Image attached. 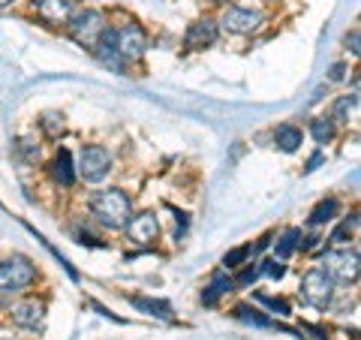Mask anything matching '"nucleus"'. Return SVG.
<instances>
[{
    "label": "nucleus",
    "mask_w": 361,
    "mask_h": 340,
    "mask_svg": "<svg viewBox=\"0 0 361 340\" xmlns=\"http://www.w3.org/2000/svg\"><path fill=\"white\" fill-rule=\"evenodd\" d=\"M90 214L106 226V229H123L133 214V202L123 190H99L90 199Z\"/></svg>",
    "instance_id": "f257e3e1"
},
{
    "label": "nucleus",
    "mask_w": 361,
    "mask_h": 340,
    "mask_svg": "<svg viewBox=\"0 0 361 340\" xmlns=\"http://www.w3.org/2000/svg\"><path fill=\"white\" fill-rule=\"evenodd\" d=\"M33 277H37V265L30 262L27 256H9L4 265H0V292H21L25 286H30Z\"/></svg>",
    "instance_id": "f03ea898"
},
{
    "label": "nucleus",
    "mask_w": 361,
    "mask_h": 340,
    "mask_svg": "<svg viewBox=\"0 0 361 340\" xmlns=\"http://www.w3.org/2000/svg\"><path fill=\"white\" fill-rule=\"evenodd\" d=\"M103 30H106V18L99 9H85V13L70 16V37L78 45H85V49H94L99 37H103Z\"/></svg>",
    "instance_id": "7ed1b4c3"
},
{
    "label": "nucleus",
    "mask_w": 361,
    "mask_h": 340,
    "mask_svg": "<svg viewBox=\"0 0 361 340\" xmlns=\"http://www.w3.org/2000/svg\"><path fill=\"white\" fill-rule=\"evenodd\" d=\"M301 296L307 304H313V308H329L331 296H334V280L325 274L322 268H310L301 280Z\"/></svg>",
    "instance_id": "20e7f679"
},
{
    "label": "nucleus",
    "mask_w": 361,
    "mask_h": 340,
    "mask_svg": "<svg viewBox=\"0 0 361 340\" xmlns=\"http://www.w3.org/2000/svg\"><path fill=\"white\" fill-rule=\"evenodd\" d=\"M322 271L337 283H355L358 280V250H331L322 259Z\"/></svg>",
    "instance_id": "39448f33"
},
{
    "label": "nucleus",
    "mask_w": 361,
    "mask_h": 340,
    "mask_svg": "<svg viewBox=\"0 0 361 340\" xmlns=\"http://www.w3.org/2000/svg\"><path fill=\"white\" fill-rule=\"evenodd\" d=\"M111 169V154L103 148V145H87L82 151V160H78V172H82L85 181H103Z\"/></svg>",
    "instance_id": "423d86ee"
},
{
    "label": "nucleus",
    "mask_w": 361,
    "mask_h": 340,
    "mask_svg": "<svg viewBox=\"0 0 361 340\" xmlns=\"http://www.w3.org/2000/svg\"><path fill=\"white\" fill-rule=\"evenodd\" d=\"M262 21H265V16L259 13V9H238V6H232V9H226L223 13V18H220V25H223V30H229V33H253V30H259L262 28Z\"/></svg>",
    "instance_id": "0eeeda50"
},
{
    "label": "nucleus",
    "mask_w": 361,
    "mask_h": 340,
    "mask_svg": "<svg viewBox=\"0 0 361 340\" xmlns=\"http://www.w3.org/2000/svg\"><path fill=\"white\" fill-rule=\"evenodd\" d=\"M115 49L123 61H139L145 54V30L139 25H127L115 30Z\"/></svg>",
    "instance_id": "6e6552de"
},
{
    "label": "nucleus",
    "mask_w": 361,
    "mask_h": 340,
    "mask_svg": "<svg viewBox=\"0 0 361 340\" xmlns=\"http://www.w3.org/2000/svg\"><path fill=\"white\" fill-rule=\"evenodd\" d=\"M123 229H127L133 244H151V241H157V235H160V223H157L151 211H145L139 217H130Z\"/></svg>",
    "instance_id": "1a4fd4ad"
},
{
    "label": "nucleus",
    "mask_w": 361,
    "mask_h": 340,
    "mask_svg": "<svg viewBox=\"0 0 361 340\" xmlns=\"http://www.w3.org/2000/svg\"><path fill=\"white\" fill-rule=\"evenodd\" d=\"M42 316H45V301H37V298L21 301L13 308V322L21 328H37L42 322Z\"/></svg>",
    "instance_id": "9d476101"
},
{
    "label": "nucleus",
    "mask_w": 361,
    "mask_h": 340,
    "mask_svg": "<svg viewBox=\"0 0 361 340\" xmlns=\"http://www.w3.org/2000/svg\"><path fill=\"white\" fill-rule=\"evenodd\" d=\"M75 13V0H39V16L51 25H63Z\"/></svg>",
    "instance_id": "9b49d317"
},
{
    "label": "nucleus",
    "mask_w": 361,
    "mask_h": 340,
    "mask_svg": "<svg viewBox=\"0 0 361 340\" xmlns=\"http://www.w3.org/2000/svg\"><path fill=\"white\" fill-rule=\"evenodd\" d=\"M214 40H217V25L214 21H196L193 28L187 30V49H208V45H214Z\"/></svg>",
    "instance_id": "f8f14e48"
},
{
    "label": "nucleus",
    "mask_w": 361,
    "mask_h": 340,
    "mask_svg": "<svg viewBox=\"0 0 361 340\" xmlns=\"http://www.w3.org/2000/svg\"><path fill=\"white\" fill-rule=\"evenodd\" d=\"M54 181H61L63 187H70L75 181V172H73V157L70 151H61L58 157H54Z\"/></svg>",
    "instance_id": "ddd939ff"
},
{
    "label": "nucleus",
    "mask_w": 361,
    "mask_h": 340,
    "mask_svg": "<svg viewBox=\"0 0 361 340\" xmlns=\"http://www.w3.org/2000/svg\"><path fill=\"white\" fill-rule=\"evenodd\" d=\"M337 208H341V202H337V199H325V202H319V205L313 208V214H310V223H313V226L331 223V220L337 217Z\"/></svg>",
    "instance_id": "4468645a"
},
{
    "label": "nucleus",
    "mask_w": 361,
    "mask_h": 340,
    "mask_svg": "<svg viewBox=\"0 0 361 340\" xmlns=\"http://www.w3.org/2000/svg\"><path fill=\"white\" fill-rule=\"evenodd\" d=\"M301 139H304V133L298 127H280L277 130V145H280V151H286V154L298 151Z\"/></svg>",
    "instance_id": "2eb2a0df"
},
{
    "label": "nucleus",
    "mask_w": 361,
    "mask_h": 340,
    "mask_svg": "<svg viewBox=\"0 0 361 340\" xmlns=\"http://www.w3.org/2000/svg\"><path fill=\"white\" fill-rule=\"evenodd\" d=\"M355 109H358V97L353 94V97H341L334 103V115H331V121H337V123H349V118L355 115Z\"/></svg>",
    "instance_id": "dca6fc26"
},
{
    "label": "nucleus",
    "mask_w": 361,
    "mask_h": 340,
    "mask_svg": "<svg viewBox=\"0 0 361 340\" xmlns=\"http://www.w3.org/2000/svg\"><path fill=\"white\" fill-rule=\"evenodd\" d=\"M133 308H139V310L151 313V316H163V320L172 316V308H169L166 301H154V298H133Z\"/></svg>",
    "instance_id": "f3484780"
},
{
    "label": "nucleus",
    "mask_w": 361,
    "mask_h": 340,
    "mask_svg": "<svg viewBox=\"0 0 361 340\" xmlns=\"http://www.w3.org/2000/svg\"><path fill=\"white\" fill-rule=\"evenodd\" d=\"M298 244H301V229H286L283 235H280V241H277V256H280V259L292 256Z\"/></svg>",
    "instance_id": "a211bd4d"
},
{
    "label": "nucleus",
    "mask_w": 361,
    "mask_h": 340,
    "mask_svg": "<svg viewBox=\"0 0 361 340\" xmlns=\"http://www.w3.org/2000/svg\"><path fill=\"white\" fill-rule=\"evenodd\" d=\"M310 133H313V139L319 142V145H329V142L334 139V121H331V118H329V121H325V118L313 121V123H310Z\"/></svg>",
    "instance_id": "6ab92c4d"
},
{
    "label": "nucleus",
    "mask_w": 361,
    "mask_h": 340,
    "mask_svg": "<svg viewBox=\"0 0 361 340\" xmlns=\"http://www.w3.org/2000/svg\"><path fill=\"white\" fill-rule=\"evenodd\" d=\"M226 292H232V280L217 277V280H214L211 286H208V292H205V296H202V301H205L208 308H211V304H217V298H220V296H226Z\"/></svg>",
    "instance_id": "aec40b11"
},
{
    "label": "nucleus",
    "mask_w": 361,
    "mask_h": 340,
    "mask_svg": "<svg viewBox=\"0 0 361 340\" xmlns=\"http://www.w3.org/2000/svg\"><path fill=\"white\" fill-rule=\"evenodd\" d=\"M39 123H42V130L49 133L51 139H58V135L63 133V115H61V111H45Z\"/></svg>",
    "instance_id": "412c9836"
},
{
    "label": "nucleus",
    "mask_w": 361,
    "mask_h": 340,
    "mask_svg": "<svg viewBox=\"0 0 361 340\" xmlns=\"http://www.w3.org/2000/svg\"><path fill=\"white\" fill-rule=\"evenodd\" d=\"M355 229H358V220H355V217H353V220H343V223L331 232V244H343L346 238H353V235H355Z\"/></svg>",
    "instance_id": "4be33fe9"
},
{
    "label": "nucleus",
    "mask_w": 361,
    "mask_h": 340,
    "mask_svg": "<svg viewBox=\"0 0 361 340\" xmlns=\"http://www.w3.org/2000/svg\"><path fill=\"white\" fill-rule=\"evenodd\" d=\"M250 253H253V247H250V244H244V247H235V250H229V253H226L223 265H226V268H238V265H241V262H244V259L250 256Z\"/></svg>",
    "instance_id": "5701e85b"
},
{
    "label": "nucleus",
    "mask_w": 361,
    "mask_h": 340,
    "mask_svg": "<svg viewBox=\"0 0 361 340\" xmlns=\"http://www.w3.org/2000/svg\"><path fill=\"white\" fill-rule=\"evenodd\" d=\"M18 151L27 157V160H39V145H33V139H21L18 142Z\"/></svg>",
    "instance_id": "b1692460"
},
{
    "label": "nucleus",
    "mask_w": 361,
    "mask_h": 340,
    "mask_svg": "<svg viewBox=\"0 0 361 340\" xmlns=\"http://www.w3.org/2000/svg\"><path fill=\"white\" fill-rule=\"evenodd\" d=\"M259 301H262V304H268V308L271 310H277V313H289V304L286 301H280V298H268V296H259Z\"/></svg>",
    "instance_id": "393cba45"
},
{
    "label": "nucleus",
    "mask_w": 361,
    "mask_h": 340,
    "mask_svg": "<svg viewBox=\"0 0 361 340\" xmlns=\"http://www.w3.org/2000/svg\"><path fill=\"white\" fill-rule=\"evenodd\" d=\"M265 274H268V277H283V274H286V268H283V262L271 259V262H265Z\"/></svg>",
    "instance_id": "a878e982"
},
{
    "label": "nucleus",
    "mask_w": 361,
    "mask_h": 340,
    "mask_svg": "<svg viewBox=\"0 0 361 340\" xmlns=\"http://www.w3.org/2000/svg\"><path fill=\"white\" fill-rule=\"evenodd\" d=\"M259 277V268H244V274L238 277V283H250V280H256Z\"/></svg>",
    "instance_id": "bb28decb"
},
{
    "label": "nucleus",
    "mask_w": 361,
    "mask_h": 340,
    "mask_svg": "<svg viewBox=\"0 0 361 340\" xmlns=\"http://www.w3.org/2000/svg\"><path fill=\"white\" fill-rule=\"evenodd\" d=\"M331 78H334V82H341V78H343V63H337V66H334V70H331Z\"/></svg>",
    "instance_id": "cd10ccee"
},
{
    "label": "nucleus",
    "mask_w": 361,
    "mask_h": 340,
    "mask_svg": "<svg viewBox=\"0 0 361 340\" xmlns=\"http://www.w3.org/2000/svg\"><path fill=\"white\" fill-rule=\"evenodd\" d=\"M319 163H322V154H316V157H313V160L307 163V172H313V169H316V166H319Z\"/></svg>",
    "instance_id": "c85d7f7f"
},
{
    "label": "nucleus",
    "mask_w": 361,
    "mask_h": 340,
    "mask_svg": "<svg viewBox=\"0 0 361 340\" xmlns=\"http://www.w3.org/2000/svg\"><path fill=\"white\" fill-rule=\"evenodd\" d=\"M349 45H353V51L358 54V30H353V40H349Z\"/></svg>",
    "instance_id": "c756f323"
},
{
    "label": "nucleus",
    "mask_w": 361,
    "mask_h": 340,
    "mask_svg": "<svg viewBox=\"0 0 361 340\" xmlns=\"http://www.w3.org/2000/svg\"><path fill=\"white\" fill-rule=\"evenodd\" d=\"M9 4H16V0H0V9H6Z\"/></svg>",
    "instance_id": "7c9ffc66"
},
{
    "label": "nucleus",
    "mask_w": 361,
    "mask_h": 340,
    "mask_svg": "<svg viewBox=\"0 0 361 340\" xmlns=\"http://www.w3.org/2000/svg\"><path fill=\"white\" fill-rule=\"evenodd\" d=\"M4 340H9V337H4Z\"/></svg>",
    "instance_id": "2f4dec72"
}]
</instances>
